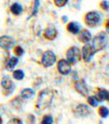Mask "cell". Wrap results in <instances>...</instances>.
Segmentation results:
<instances>
[{"label": "cell", "instance_id": "cell-13", "mask_svg": "<svg viewBox=\"0 0 109 124\" xmlns=\"http://www.w3.org/2000/svg\"><path fill=\"white\" fill-rule=\"evenodd\" d=\"M90 40H92V34H90V31L83 30V31H81V32L79 33V41L80 42L87 44Z\"/></svg>", "mask_w": 109, "mask_h": 124}, {"label": "cell", "instance_id": "cell-23", "mask_svg": "<svg viewBox=\"0 0 109 124\" xmlns=\"http://www.w3.org/2000/svg\"><path fill=\"white\" fill-rule=\"evenodd\" d=\"M38 8H39V0H34V7H33V12L31 16H36L38 11Z\"/></svg>", "mask_w": 109, "mask_h": 124}, {"label": "cell", "instance_id": "cell-29", "mask_svg": "<svg viewBox=\"0 0 109 124\" xmlns=\"http://www.w3.org/2000/svg\"><path fill=\"white\" fill-rule=\"evenodd\" d=\"M106 32L109 33V21L107 22V24H106Z\"/></svg>", "mask_w": 109, "mask_h": 124}, {"label": "cell", "instance_id": "cell-28", "mask_svg": "<svg viewBox=\"0 0 109 124\" xmlns=\"http://www.w3.org/2000/svg\"><path fill=\"white\" fill-rule=\"evenodd\" d=\"M27 121L30 122L31 124H35V116L33 114H28L27 115Z\"/></svg>", "mask_w": 109, "mask_h": 124}, {"label": "cell", "instance_id": "cell-31", "mask_svg": "<svg viewBox=\"0 0 109 124\" xmlns=\"http://www.w3.org/2000/svg\"><path fill=\"white\" fill-rule=\"evenodd\" d=\"M106 100H107V101H108V102H109V91L107 92V98H106Z\"/></svg>", "mask_w": 109, "mask_h": 124}, {"label": "cell", "instance_id": "cell-22", "mask_svg": "<svg viewBox=\"0 0 109 124\" xmlns=\"http://www.w3.org/2000/svg\"><path fill=\"white\" fill-rule=\"evenodd\" d=\"M87 101H88V104L92 107V108H94V107H97L98 105V102L99 101L97 100V98H96L95 96H90L87 98Z\"/></svg>", "mask_w": 109, "mask_h": 124}, {"label": "cell", "instance_id": "cell-1", "mask_svg": "<svg viewBox=\"0 0 109 124\" xmlns=\"http://www.w3.org/2000/svg\"><path fill=\"white\" fill-rule=\"evenodd\" d=\"M55 94H56V92L53 91L51 88L43 89L38 94L37 102H36V109L37 110H43V109L49 107L51 104V102H52Z\"/></svg>", "mask_w": 109, "mask_h": 124}, {"label": "cell", "instance_id": "cell-14", "mask_svg": "<svg viewBox=\"0 0 109 124\" xmlns=\"http://www.w3.org/2000/svg\"><path fill=\"white\" fill-rule=\"evenodd\" d=\"M67 29L70 33H72V34H79V33L81 32V25H80L77 22H74V21L70 22V23L68 24Z\"/></svg>", "mask_w": 109, "mask_h": 124}, {"label": "cell", "instance_id": "cell-27", "mask_svg": "<svg viewBox=\"0 0 109 124\" xmlns=\"http://www.w3.org/2000/svg\"><path fill=\"white\" fill-rule=\"evenodd\" d=\"M7 124H23V122H22V120H20L19 117H13V119L10 120Z\"/></svg>", "mask_w": 109, "mask_h": 124}, {"label": "cell", "instance_id": "cell-7", "mask_svg": "<svg viewBox=\"0 0 109 124\" xmlns=\"http://www.w3.org/2000/svg\"><path fill=\"white\" fill-rule=\"evenodd\" d=\"M95 53L96 52H95V49L93 48V46L87 43V44H85L83 46V49H82V52H81V56L85 62H90Z\"/></svg>", "mask_w": 109, "mask_h": 124}, {"label": "cell", "instance_id": "cell-5", "mask_svg": "<svg viewBox=\"0 0 109 124\" xmlns=\"http://www.w3.org/2000/svg\"><path fill=\"white\" fill-rule=\"evenodd\" d=\"M56 61H57L56 54L52 51H46L42 56V65L46 68L51 67L53 64L56 63Z\"/></svg>", "mask_w": 109, "mask_h": 124}, {"label": "cell", "instance_id": "cell-17", "mask_svg": "<svg viewBox=\"0 0 109 124\" xmlns=\"http://www.w3.org/2000/svg\"><path fill=\"white\" fill-rule=\"evenodd\" d=\"M18 63H19V58L12 56V57H10L9 61H8L7 65H6V68H7L8 70H13V68L18 65Z\"/></svg>", "mask_w": 109, "mask_h": 124}, {"label": "cell", "instance_id": "cell-2", "mask_svg": "<svg viewBox=\"0 0 109 124\" xmlns=\"http://www.w3.org/2000/svg\"><path fill=\"white\" fill-rule=\"evenodd\" d=\"M107 44H108V36L105 32H100L93 39V43L90 45L93 46L95 52H98L104 49L107 46Z\"/></svg>", "mask_w": 109, "mask_h": 124}, {"label": "cell", "instance_id": "cell-12", "mask_svg": "<svg viewBox=\"0 0 109 124\" xmlns=\"http://www.w3.org/2000/svg\"><path fill=\"white\" fill-rule=\"evenodd\" d=\"M57 34H58V31H57V29L55 28L52 24L48 25V28L44 31V36L47 40H53V39H56Z\"/></svg>", "mask_w": 109, "mask_h": 124}, {"label": "cell", "instance_id": "cell-19", "mask_svg": "<svg viewBox=\"0 0 109 124\" xmlns=\"http://www.w3.org/2000/svg\"><path fill=\"white\" fill-rule=\"evenodd\" d=\"M98 114L100 115V117H103V119H106V117L108 116V114H109L108 108H107V107H104V105L99 107V109H98Z\"/></svg>", "mask_w": 109, "mask_h": 124}, {"label": "cell", "instance_id": "cell-20", "mask_svg": "<svg viewBox=\"0 0 109 124\" xmlns=\"http://www.w3.org/2000/svg\"><path fill=\"white\" fill-rule=\"evenodd\" d=\"M53 123V117L51 114H46L43 116L40 124H52Z\"/></svg>", "mask_w": 109, "mask_h": 124}, {"label": "cell", "instance_id": "cell-10", "mask_svg": "<svg viewBox=\"0 0 109 124\" xmlns=\"http://www.w3.org/2000/svg\"><path fill=\"white\" fill-rule=\"evenodd\" d=\"M74 88L81 96H87L88 92H90L87 85H86L85 80H83V79H77L74 82Z\"/></svg>", "mask_w": 109, "mask_h": 124}, {"label": "cell", "instance_id": "cell-11", "mask_svg": "<svg viewBox=\"0 0 109 124\" xmlns=\"http://www.w3.org/2000/svg\"><path fill=\"white\" fill-rule=\"evenodd\" d=\"M90 113V109L86 104H82L81 103L74 109V114H77V116H81V117L88 116Z\"/></svg>", "mask_w": 109, "mask_h": 124}, {"label": "cell", "instance_id": "cell-26", "mask_svg": "<svg viewBox=\"0 0 109 124\" xmlns=\"http://www.w3.org/2000/svg\"><path fill=\"white\" fill-rule=\"evenodd\" d=\"M100 8L105 11H109V1L107 0H103L102 2H100Z\"/></svg>", "mask_w": 109, "mask_h": 124}, {"label": "cell", "instance_id": "cell-3", "mask_svg": "<svg viewBox=\"0 0 109 124\" xmlns=\"http://www.w3.org/2000/svg\"><path fill=\"white\" fill-rule=\"evenodd\" d=\"M85 23L88 26H96L102 21V16L96 11H90L85 14Z\"/></svg>", "mask_w": 109, "mask_h": 124}, {"label": "cell", "instance_id": "cell-15", "mask_svg": "<svg viewBox=\"0 0 109 124\" xmlns=\"http://www.w3.org/2000/svg\"><path fill=\"white\" fill-rule=\"evenodd\" d=\"M35 94V91L32 89V88H25L21 91V97L24 100H28V99L33 98Z\"/></svg>", "mask_w": 109, "mask_h": 124}, {"label": "cell", "instance_id": "cell-18", "mask_svg": "<svg viewBox=\"0 0 109 124\" xmlns=\"http://www.w3.org/2000/svg\"><path fill=\"white\" fill-rule=\"evenodd\" d=\"M107 90L106 89H104V88H100L99 90L97 91V94H96V98H97V100L98 101H105L106 100V98H107Z\"/></svg>", "mask_w": 109, "mask_h": 124}, {"label": "cell", "instance_id": "cell-6", "mask_svg": "<svg viewBox=\"0 0 109 124\" xmlns=\"http://www.w3.org/2000/svg\"><path fill=\"white\" fill-rule=\"evenodd\" d=\"M1 87L3 88V93L6 96H9L10 93H12L14 90V85L12 82V80L10 79L8 76H5L1 80Z\"/></svg>", "mask_w": 109, "mask_h": 124}, {"label": "cell", "instance_id": "cell-30", "mask_svg": "<svg viewBox=\"0 0 109 124\" xmlns=\"http://www.w3.org/2000/svg\"><path fill=\"white\" fill-rule=\"evenodd\" d=\"M67 21H68V16H62V22L63 23H65Z\"/></svg>", "mask_w": 109, "mask_h": 124}, {"label": "cell", "instance_id": "cell-21", "mask_svg": "<svg viewBox=\"0 0 109 124\" xmlns=\"http://www.w3.org/2000/svg\"><path fill=\"white\" fill-rule=\"evenodd\" d=\"M13 78L16 80H22L24 78V71L21 69L13 70Z\"/></svg>", "mask_w": 109, "mask_h": 124}, {"label": "cell", "instance_id": "cell-16", "mask_svg": "<svg viewBox=\"0 0 109 124\" xmlns=\"http://www.w3.org/2000/svg\"><path fill=\"white\" fill-rule=\"evenodd\" d=\"M10 10H11V13L12 14H14V16H20V14L23 12V7H22L20 3L14 2L13 5L11 6Z\"/></svg>", "mask_w": 109, "mask_h": 124}, {"label": "cell", "instance_id": "cell-24", "mask_svg": "<svg viewBox=\"0 0 109 124\" xmlns=\"http://www.w3.org/2000/svg\"><path fill=\"white\" fill-rule=\"evenodd\" d=\"M14 54H15L16 56H22V55L24 54V49L22 48L21 46H15L14 47Z\"/></svg>", "mask_w": 109, "mask_h": 124}, {"label": "cell", "instance_id": "cell-25", "mask_svg": "<svg viewBox=\"0 0 109 124\" xmlns=\"http://www.w3.org/2000/svg\"><path fill=\"white\" fill-rule=\"evenodd\" d=\"M68 1L69 0H53V2H55V6H57V7H63V6H65L68 3Z\"/></svg>", "mask_w": 109, "mask_h": 124}, {"label": "cell", "instance_id": "cell-32", "mask_svg": "<svg viewBox=\"0 0 109 124\" xmlns=\"http://www.w3.org/2000/svg\"><path fill=\"white\" fill-rule=\"evenodd\" d=\"M0 124H2V119H1V116H0Z\"/></svg>", "mask_w": 109, "mask_h": 124}, {"label": "cell", "instance_id": "cell-4", "mask_svg": "<svg viewBox=\"0 0 109 124\" xmlns=\"http://www.w3.org/2000/svg\"><path fill=\"white\" fill-rule=\"evenodd\" d=\"M81 58V51L77 46H72L67 51V61L69 64L74 65Z\"/></svg>", "mask_w": 109, "mask_h": 124}, {"label": "cell", "instance_id": "cell-8", "mask_svg": "<svg viewBox=\"0 0 109 124\" xmlns=\"http://www.w3.org/2000/svg\"><path fill=\"white\" fill-rule=\"evenodd\" d=\"M57 67H58V71L63 76H68L71 73V64L68 63L67 59H60L57 64Z\"/></svg>", "mask_w": 109, "mask_h": 124}, {"label": "cell", "instance_id": "cell-9", "mask_svg": "<svg viewBox=\"0 0 109 124\" xmlns=\"http://www.w3.org/2000/svg\"><path fill=\"white\" fill-rule=\"evenodd\" d=\"M15 45V41L13 38L9 36V35H3L0 36V47L3 49H10Z\"/></svg>", "mask_w": 109, "mask_h": 124}]
</instances>
